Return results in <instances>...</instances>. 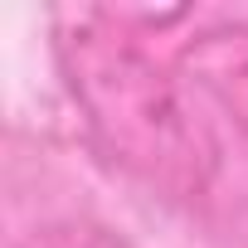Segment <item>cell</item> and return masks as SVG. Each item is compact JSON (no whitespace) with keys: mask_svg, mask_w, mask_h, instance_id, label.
Wrapping results in <instances>:
<instances>
[{"mask_svg":"<svg viewBox=\"0 0 248 248\" xmlns=\"http://www.w3.org/2000/svg\"><path fill=\"white\" fill-rule=\"evenodd\" d=\"M180 68L248 132V25H214L180 49Z\"/></svg>","mask_w":248,"mask_h":248,"instance_id":"7a4b0ae2","label":"cell"},{"mask_svg":"<svg viewBox=\"0 0 248 248\" xmlns=\"http://www.w3.org/2000/svg\"><path fill=\"white\" fill-rule=\"evenodd\" d=\"M63 59L73 93L83 97L97 137L122 166L175 195L204 190L214 146L180 107L170 78L137 49V39L78 30L73 39H63Z\"/></svg>","mask_w":248,"mask_h":248,"instance_id":"6da1fadb","label":"cell"}]
</instances>
